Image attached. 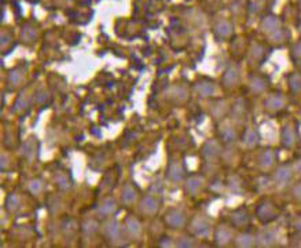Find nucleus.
<instances>
[{"label": "nucleus", "instance_id": "0eeeda50", "mask_svg": "<svg viewBox=\"0 0 301 248\" xmlns=\"http://www.w3.org/2000/svg\"><path fill=\"white\" fill-rule=\"evenodd\" d=\"M139 209L142 214L153 217L158 211H160V200L151 196V194H146L145 197H142V200L139 203Z\"/></svg>", "mask_w": 301, "mask_h": 248}, {"label": "nucleus", "instance_id": "393cba45", "mask_svg": "<svg viewBox=\"0 0 301 248\" xmlns=\"http://www.w3.org/2000/svg\"><path fill=\"white\" fill-rule=\"evenodd\" d=\"M219 134H220V140L223 144H234L238 140V132L231 125H224Z\"/></svg>", "mask_w": 301, "mask_h": 248}, {"label": "nucleus", "instance_id": "a878e982", "mask_svg": "<svg viewBox=\"0 0 301 248\" xmlns=\"http://www.w3.org/2000/svg\"><path fill=\"white\" fill-rule=\"evenodd\" d=\"M247 112V103L245 100H238L235 101V103L232 105L231 115L235 120H242L244 117L246 116Z\"/></svg>", "mask_w": 301, "mask_h": 248}, {"label": "nucleus", "instance_id": "39448f33", "mask_svg": "<svg viewBox=\"0 0 301 248\" xmlns=\"http://www.w3.org/2000/svg\"><path fill=\"white\" fill-rule=\"evenodd\" d=\"M164 222L167 225L172 227V229H182L185 227L187 224V218H186L185 212L180 211V209H169L165 217H164Z\"/></svg>", "mask_w": 301, "mask_h": 248}, {"label": "nucleus", "instance_id": "423d86ee", "mask_svg": "<svg viewBox=\"0 0 301 248\" xmlns=\"http://www.w3.org/2000/svg\"><path fill=\"white\" fill-rule=\"evenodd\" d=\"M294 175V168L283 164V165H279L278 168L274 172V182L278 186H287L292 181H293Z\"/></svg>", "mask_w": 301, "mask_h": 248}, {"label": "nucleus", "instance_id": "cd10ccee", "mask_svg": "<svg viewBox=\"0 0 301 248\" xmlns=\"http://www.w3.org/2000/svg\"><path fill=\"white\" fill-rule=\"evenodd\" d=\"M234 244L237 247H253V246H256V236H252L250 233H241L240 236L234 240Z\"/></svg>", "mask_w": 301, "mask_h": 248}, {"label": "nucleus", "instance_id": "4c0bfd02", "mask_svg": "<svg viewBox=\"0 0 301 248\" xmlns=\"http://www.w3.org/2000/svg\"><path fill=\"white\" fill-rule=\"evenodd\" d=\"M172 97H175L176 100H178L179 102L185 101L186 98H187V90H186L183 85H178L175 90H173V93H172Z\"/></svg>", "mask_w": 301, "mask_h": 248}, {"label": "nucleus", "instance_id": "72a5a7b5", "mask_svg": "<svg viewBox=\"0 0 301 248\" xmlns=\"http://www.w3.org/2000/svg\"><path fill=\"white\" fill-rule=\"evenodd\" d=\"M55 184L61 190H69L72 187V182L68 179V175H65V174H56L55 175Z\"/></svg>", "mask_w": 301, "mask_h": 248}, {"label": "nucleus", "instance_id": "9d476101", "mask_svg": "<svg viewBox=\"0 0 301 248\" xmlns=\"http://www.w3.org/2000/svg\"><path fill=\"white\" fill-rule=\"evenodd\" d=\"M124 229L131 239H139L142 236V224L136 217L128 215L124 222Z\"/></svg>", "mask_w": 301, "mask_h": 248}, {"label": "nucleus", "instance_id": "dca6fc26", "mask_svg": "<svg viewBox=\"0 0 301 248\" xmlns=\"http://www.w3.org/2000/svg\"><path fill=\"white\" fill-rule=\"evenodd\" d=\"M282 145L286 149H292L297 142V134H296V128L292 124H286L282 130Z\"/></svg>", "mask_w": 301, "mask_h": 248}, {"label": "nucleus", "instance_id": "c85d7f7f", "mask_svg": "<svg viewBox=\"0 0 301 248\" xmlns=\"http://www.w3.org/2000/svg\"><path fill=\"white\" fill-rule=\"evenodd\" d=\"M215 33L219 39H226L228 38L232 33V26L231 23L227 22V21H222L220 23H217V26L215 28Z\"/></svg>", "mask_w": 301, "mask_h": 248}, {"label": "nucleus", "instance_id": "79ce46f5", "mask_svg": "<svg viewBox=\"0 0 301 248\" xmlns=\"http://www.w3.org/2000/svg\"><path fill=\"white\" fill-rule=\"evenodd\" d=\"M10 41H11V36L8 35V33H3L1 35V48L6 51L7 50V46L10 44Z\"/></svg>", "mask_w": 301, "mask_h": 248}, {"label": "nucleus", "instance_id": "a19ab883", "mask_svg": "<svg viewBox=\"0 0 301 248\" xmlns=\"http://www.w3.org/2000/svg\"><path fill=\"white\" fill-rule=\"evenodd\" d=\"M292 197H293L296 202L301 203V184H296L292 187Z\"/></svg>", "mask_w": 301, "mask_h": 248}, {"label": "nucleus", "instance_id": "37998d69", "mask_svg": "<svg viewBox=\"0 0 301 248\" xmlns=\"http://www.w3.org/2000/svg\"><path fill=\"white\" fill-rule=\"evenodd\" d=\"M8 165V159L6 155H1V163H0V168L4 171Z\"/></svg>", "mask_w": 301, "mask_h": 248}, {"label": "nucleus", "instance_id": "4be33fe9", "mask_svg": "<svg viewBox=\"0 0 301 248\" xmlns=\"http://www.w3.org/2000/svg\"><path fill=\"white\" fill-rule=\"evenodd\" d=\"M36 152H38V141H36V138L31 137V138H28V140L23 142L21 153H22L25 159L32 160V159L35 157V155H36Z\"/></svg>", "mask_w": 301, "mask_h": 248}, {"label": "nucleus", "instance_id": "6ab92c4d", "mask_svg": "<svg viewBox=\"0 0 301 248\" xmlns=\"http://www.w3.org/2000/svg\"><path fill=\"white\" fill-rule=\"evenodd\" d=\"M138 199V192L131 184H125L121 189V202L125 206H131L136 202Z\"/></svg>", "mask_w": 301, "mask_h": 248}, {"label": "nucleus", "instance_id": "412c9836", "mask_svg": "<svg viewBox=\"0 0 301 248\" xmlns=\"http://www.w3.org/2000/svg\"><path fill=\"white\" fill-rule=\"evenodd\" d=\"M204 186V178L198 175H191L186 181V192L190 194H197Z\"/></svg>", "mask_w": 301, "mask_h": 248}, {"label": "nucleus", "instance_id": "2eb2a0df", "mask_svg": "<svg viewBox=\"0 0 301 248\" xmlns=\"http://www.w3.org/2000/svg\"><path fill=\"white\" fill-rule=\"evenodd\" d=\"M195 91H197V94L200 95L201 98H209L216 91V85L210 80L202 79V80L195 83Z\"/></svg>", "mask_w": 301, "mask_h": 248}, {"label": "nucleus", "instance_id": "ddd939ff", "mask_svg": "<svg viewBox=\"0 0 301 248\" xmlns=\"http://www.w3.org/2000/svg\"><path fill=\"white\" fill-rule=\"evenodd\" d=\"M186 177V171L180 162H170L167 170V178L172 182H182Z\"/></svg>", "mask_w": 301, "mask_h": 248}, {"label": "nucleus", "instance_id": "58836bf2", "mask_svg": "<svg viewBox=\"0 0 301 248\" xmlns=\"http://www.w3.org/2000/svg\"><path fill=\"white\" fill-rule=\"evenodd\" d=\"M35 38H36V32H35V29H32L29 26H26L25 29H22V40H25L26 43H31Z\"/></svg>", "mask_w": 301, "mask_h": 248}, {"label": "nucleus", "instance_id": "f8f14e48", "mask_svg": "<svg viewBox=\"0 0 301 248\" xmlns=\"http://www.w3.org/2000/svg\"><path fill=\"white\" fill-rule=\"evenodd\" d=\"M190 232L195 234V236L204 237V236H207L210 232V224H209L208 219H205V218H194L193 221H191V224H190Z\"/></svg>", "mask_w": 301, "mask_h": 248}, {"label": "nucleus", "instance_id": "e433bc0d", "mask_svg": "<svg viewBox=\"0 0 301 248\" xmlns=\"http://www.w3.org/2000/svg\"><path fill=\"white\" fill-rule=\"evenodd\" d=\"M194 246H195V243H194L193 239L188 237V236H182V237H179L178 241H176V247L188 248V247H194Z\"/></svg>", "mask_w": 301, "mask_h": 248}, {"label": "nucleus", "instance_id": "7c9ffc66", "mask_svg": "<svg viewBox=\"0 0 301 248\" xmlns=\"http://www.w3.org/2000/svg\"><path fill=\"white\" fill-rule=\"evenodd\" d=\"M287 83H289V88L292 93H301V73H292L287 78Z\"/></svg>", "mask_w": 301, "mask_h": 248}, {"label": "nucleus", "instance_id": "a18cd8bd", "mask_svg": "<svg viewBox=\"0 0 301 248\" xmlns=\"http://www.w3.org/2000/svg\"><path fill=\"white\" fill-rule=\"evenodd\" d=\"M294 229H296V232L301 234V217H299L294 221Z\"/></svg>", "mask_w": 301, "mask_h": 248}, {"label": "nucleus", "instance_id": "c03bdc74", "mask_svg": "<svg viewBox=\"0 0 301 248\" xmlns=\"http://www.w3.org/2000/svg\"><path fill=\"white\" fill-rule=\"evenodd\" d=\"M293 168H294V172H296V174L301 175V159H299V160H297V162L294 163Z\"/></svg>", "mask_w": 301, "mask_h": 248}, {"label": "nucleus", "instance_id": "b1692460", "mask_svg": "<svg viewBox=\"0 0 301 248\" xmlns=\"http://www.w3.org/2000/svg\"><path fill=\"white\" fill-rule=\"evenodd\" d=\"M267 87H268V82H267L264 78H262V76L256 75V76H253V78L250 79L249 88H250V91L253 94L264 93V91L267 90Z\"/></svg>", "mask_w": 301, "mask_h": 248}, {"label": "nucleus", "instance_id": "f03ea898", "mask_svg": "<svg viewBox=\"0 0 301 248\" xmlns=\"http://www.w3.org/2000/svg\"><path fill=\"white\" fill-rule=\"evenodd\" d=\"M103 234L110 244L120 246L123 241V226L116 219H110L103 225Z\"/></svg>", "mask_w": 301, "mask_h": 248}, {"label": "nucleus", "instance_id": "ea45409f", "mask_svg": "<svg viewBox=\"0 0 301 248\" xmlns=\"http://www.w3.org/2000/svg\"><path fill=\"white\" fill-rule=\"evenodd\" d=\"M290 55H292V60H293L294 62H301V41H299V43H296L293 46V48H292V53H290Z\"/></svg>", "mask_w": 301, "mask_h": 248}, {"label": "nucleus", "instance_id": "4468645a", "mask_svg": "<svg viewBox=\"0 0 301 248\" xmlns=\"http://www.w3.org/2000/svg\"><path fill=\"white\" fill-rule=\"evenodd\" d=\"M259 165H260V168L264 171L270 170V168H272L274 165H275V162H277V153H275V150H272V149H264L262 153L259 155Z\"/></svg>", "mask_w": 301, "mask_h": 248}, {"label": "nucleus", "instance_id": "c756f323", "mask_svg": "<svg viewBox=\"0 0 301 248\" xmlns=\"http://www.w3.org/2000/svg\"><path fill=\"white\" fill-rule=\"evenodd\" d=\"M29 105H31V98L28 95H25V94H19V97L17 98L16 103H14V109L13 110L16 113H21L25 109L29 108Z\"/></svg>", "mask_w": 301, "mask_h": 248}, {"label": "nucleus", "instance_id": "49530a36", "mask_svg": "<svg viewBox=\"0 0 301 248\" xmlns=\"http://www.w3.org/2000/svg\"><path fill=\"white\" fill-rule=\"evenodd\" d=\"M160 246H161V247H173L175 244H173V243L170 241V239H168V237H167V239H165V241H160Z\"/></svg>", "mask_w": 301, "mask_h": 248}, {"label": "nucleus", "instance_id": "f704fd0d", "mask_svg": "<svg viewBox=\"0 0 301 248\" xmlns=\"http://www.w3.org/2000/svg\"><path fill=\"white\" fill-rule=\"evenodd\" d=\"M43 181L39 178H35L32 179L31 182H29V192H31L32 194H35V196H38V194H40L41 192H43Z\"/></svg>", "mask_w": 301, "mask_h": 248}, {"label": "nucleus", "instance_id": "a211bd4d", "mask_svg": "<svg viewBox=\"0 0 301 248\" xmlns=\"http://www.w3.org/2000/svg\"><path fill=\"white\" fill-rule=\"evenodd\" d=\"M23 79H25V70L22 68H16V69L10 70L7 76L8 87L13 88V90L17 88V87H19L21 83L23 82Z\"/></svg>", "mask_w": 301, "mask_h": 248}, {"label": "nucleus", "instance_id": "473e14b6", "mask_svg": "<svg viewBox=\"0 0 301 248\" xmlns=\"http://www.w3.org/2000/svg\"><path fill=\"white\" fill-rule=\"evenodd\" d=\"M262 29L265 32V33H272V32L278 31L279 29L278 18H274V17L265 18L262 23Z\"/></svg>", "mask_w": 301, "mask_h": 248}, {"label": "nucleus", "instance_id": "5701e85b", "mask_svg": "<svg viewBox=\"0 0 301 248\" xmlns=\"http://www.w3.org/2000/svg\"><path fill=\"white\" fill-rule=\"evenodd\" d=\"M260 135L255 128H246L242 134V144L247 147H255L259 145Z\"/></svg>", "mask_w": 301, "mask_h": 248}, {"label": "nucleus", "instance_id": "6e6552de", "mask_svg": "<svg viewBox=\"0 0 301 248\" xmlns=\"http://www.w3.org/2000/svg\"><path fill=\"white\" fill-rule=\"evenodd\" d=\"M201 155H202V157H204L205 160L213 162V160H216L217 157L222 155V145H220L216 140L207 141V142L202 145Z\"/></svg>", "mask_w": 301, "mask_h": 248}, {"label": "nucleus", "instance_id": "20e7f679", "mask_svg": "<svg viewBox=\"0 0 301 248\" xmlns=\"http://www.w3.org/2000/svg\"><path fill=\"white\" fill-rule=\"evenodd\" d=\"M264 110H267L268 113H278L281 110H283L286 105V98L283 94L274 93L268 95L264 100Z\"/></svg>", "mask_w": 301, "mask_h": 248}, {"label": "nucleus", "instance_id": "f257e3e1", "mask_svg": "<svg viewBox=\"0 0 301 248\" xmlns=\"http://www.w3.org/2000/svg\"><path fill=\"white\" fill-rule=\"evenodd\" d=\"M256 214L263 224H270L279 217V209L275 203H272L271 200H263L257 206Z\"/></svg>", "mask_w": 301, "mask_h": 248}, {"label": "nucleus", "instance_id": "9b49d317", "mask_svg": "<svg viewBox=\"0 0 301 248\" xmlns=\"http://www.w3.org/2000/svg\"><path fill=\"white\" fill-rule=\"evenodd\" d=\"M277 243V234L271 229H263L256 234V246L257 247H272Z\"/></svg>", "mask_w": 301, "mask_h": 248}, {"label": "nucleus", "instance_id": "2f4dec72", "mask_svg": "<svg viewBox=\"0 0 301 248\" xmlns=\"http://www.w3.org/2000/svg\"><path fill=\"white\" fill-rule=\"evenodd\" d=\"M19 204H21V202H19V197L17 196L16 193H10L7 196V199H6V203H4V207H6V209H7L8 212H16L17 209L19 208Z\"/></svg>", "mask_w": 301, "mask_h": 248}, {"label": "nucleus", "instance_id": "1a4fd4ad", "mask_svg": "<svg viewBox=\"0 0 301 248\" xmlns=\"http://www.w3.org/2000/svg\"><path fill=\"white\" fill-rule=\"evenodd\" d=\"M234 240V234H232L231 227L226 225H220L215 230V243L219 247H226Z\"/></svg>", "mask_w": 301, "mask_h": 248}, {"label": "nucleus", "instance_id": "aec40b11", "mask_svg": "<svg viewBox=\"0 0 301 248\" xmlns=\"http://www.w3.org/2000/svg\"><path fill=\"white\" fill-rule=\"evenodd\" d=\"M116 212H117V203L116 200L112 199V197H109V199H106L105 202H102V204L99 206V208H98V214L103 218L114 215Z\"/></svg>", "mask_w": 301, "mask_h": 248}, {"label": "nucleus", "instance_id": "7ed1b4c3", "mask_svg": "<svg viewBox=\"0 0 301 248\" xmlns=\"http://www.w3.org/2000/svg\"><path fill=\"white\" fill-rule=\"evenodd\" d=\"M240 68L235 63H230L223 73V87L226 90H232L240 84Z\"/></svg>", "mask_w": 301, "mask_h": 248}, {"label": "nucleus", "instance_id": "f3484780", "mask_svg": "<svg viewBox=\"0 0 301 248\" xmlns=\"http://www.w3.org/2000/svg\"><path fill=\"white\" fill-rule=\"evenodd\" d=\"M230 221H231L232 226L244 227V226H246L249 224V214H247V211L245 208L235 209L230 215Z\"/></svg>", "mask_w": 301, "mask_h": 248}, {"label": "nucleus", "instance_id": "bb28decb", "mask_svg": "<svg viewBox=\"0 0 301 248\" xmlns=\"http://www.w3.org/2000/svg\"><path fill=\"white\" fill-rule=\"evenodd\" d=\"M99 230V224L96 219H85L81 224V232L87 237H91L94 234H96Z\"/></svg>", "mask_w": 301, "mask_h": 248}, {"label": "nucleus", "instance_id": "c9c22d12", "mask_svg": "<svg viewBox=\"0 0 301 248\" xmlns=\"http://www.w3.org/2000/svg\"><path fill=\"white\" fill-rule=\"evenodd\" d=\"M250 57H252V61L262 62L264 61V58H265L267 55L264 53V48L257 44V46H255V48H253V51L250 53Z\"/></svg>", "mask_w": 301, "mask_h": 248}]
</instances>
